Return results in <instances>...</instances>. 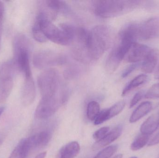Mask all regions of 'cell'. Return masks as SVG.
<instances>
[{
    "instance_id": "2e32d148",
    "label": "cell",
    "mask_w": 159,
    "mask_h": 158,
    "mask_svg": "<svg viewBox=\"0 0 159 158\" xmlns=\"http://www.w3.org/2000/svg\"><path fill=\"white\" fill-rule=\"evenodd\" d=\"M80 151V146L78 142H71L61 149V158H74L78 155Z\"/></svg>"
},
{
    "instance_id": "484cf974",
    "label": "cell",
    "mask_w": 159,
    "mask_h": 158,
    "mask_svg": "<svg viewBox=\"0 0 159 158\" xmlns=\"http://www.w3.org/2000/svg\"><path fill=\"white\" fill-rule=\"evenodd\" d=\"M79 73V70L78 68L75 66H71L64 70V78L68 80L73 79L77 77Z\"/></svg>"
},
{
    "instance_id": "83f0119b",
    "label": "cell",
    "mask_w": 159,
    "mask_h": 158,
    "mask_svg": "<svg viewBox=\"0 0 159 158\" xmlns=\"http://www.w3.org/2000/svg\"><path fill=\"white\" fill-rule=\"evenodd\" d=\"M109 130V128L108 127H104L101 128L93 134V139L98 141H100L108 133Z\"/></svg>"
},
{
    "instance_id": "ac0fdd59",
    "label": "cell",
    "mask_w": 159,
    "mask_h": 158,
    "mask_svg": "<svg viewBox=\"0 0 159 158\" xmlns=\"http://www.w3.org/2000/svg\"><path fill=\"white\" fill-rule=\"evenodd\" d=\"M30 153L25 143V139H22L12 151L9 158H26Z\"/></svg>"
},
{
    "instance_id": "e0dca14e",
    "label": "cell",
    "mask_w": 159,
    "mask_h": 158,
    "mask_svg": "<svg viewBox=\"0 0 159 158\" xmlns=\"http://www.w3.org/2000/svg\"><path fill=\"white\" fill-rule=\"evenodd\" d=\"M147 79L148 76L146 74H140L136 76L124 88L122 92V96H125L135 88L144 83Z\"/></svg>"
},
{
    "instance_id": "cb8c5ba5",
    "label": "cell",
    "mask_w": 159,
    "mask_h": 158,
    "mask_svg": "<svg viewBox=\"0 0 159 158\" xmlns=\"http://www.w3.org/2000/svg\"><path fill=\"white\" fill-rule=\"evenodd\" d=\"M32 34L35 41L40 43H44L47 41L48 39L40 29L37 23L34 22L32 28Z\"/></svg>"
},
{
    "instance_id": "9a60e30c",
    "label": "cell",
    "mask_w": 159,
    "mask_h": 158,
    "mask_svg": "<svg viewBox=\"0 0 159 158\" xmlns=\"http://www.w3.org/2000/svg\"><path fill=\"white\" fill-rule=\"evenodd\" d=\"M158 60V53L156 50L152 49L148 55L143 60L142 70L146 73H150L155 70Z\"/></svg>"
},
{
    "instance_id": "30bf717a",
    "label": "cell",
    "mask_w": 159,
    "mask_h": 158,
    "mask_svg": "<svg viewBox=\"0 0 159 158\" xmlns=\"http://www.w3.org/2000/svg\"><path fill=\"white\" fill-rule=\"evenodd\" d=\"M50 138L51 135L48 131H42L25 139V141L26 145L30 152L33 149L47 146Z\"/></svg>"
},
{
    "instance_id": "5b68a950",
    "label": "cell",
    "mask_w": 159,
    "mask_h": 158,
    "mask_svg": "<svg viewBox=\"0 0 159 158\" xmlns=\"http://www.w3.org/2000/svg\"><path fill=\"white\" fill-rule=\"evenodd\" d=\"M34 65L39 69L60 66L67 62L64 55L50 50H42L36 52L33 56Z\"/></svg>"
},
{
    "instance_id": "e575fe53",
    "label": "cell",
    "mask_w": 159,
    "mask_h": 158,
    "mask_svg": "<svg viewBox=\"0 0 159 158\" xmlns=\"http://www.w3.org/2000/svg\"><path fill=\"white\" fill-rule=\"evenodd\" d=\"M155 79H157L159 80V66L157 70V71H156V73H155Z\"/></svg>"
},
{
    "instance_id": "836d02e7",
    "label": "cell",
    "mask_w": 159,
    "mask_h": 158,
    "mask_svg": "<svg viewBox=\"0 0 159 158\" xmlns=\"http://www.w3.org/2000/svg\"><path fill=\"white\" fill-rule=\"evenodd\" d=\"M46 154V152H43V153H41L39 155H37L34 158H45Z\"/></svg>"
},
{
    "instance_id": "7c38bea8",
    "label": "cell",
    "mask_w": 159,
    "mask_h": 158,
    "mask_svg": "<svg viewBox=\"0 0 159 158\" xmlns=\"http://www.w3.org/2000/svg\"><path fill=\"white\" fill-rule=\"evenodd\" d=\"M14 85V77L0 76V103L6 100Z\"/></svg>"
},
{
    "instance_id": "52a82bcc",
    "label": "cell",
    "mask_w": 159,
    "mask_h": 158,
    "mask_svg": "<svg viewBox=\"0 0 159 158\" xmlns=\"http://www.w3.org/2000/svg\"><path fill=\"white\" fill-rule=\"evenodd\" d=\"M139 39L149 40L159 37V16L153 17L138 27Z\"/></svg>"
},
{
    "instance_id": "f1b7e54d",
    "label": "cell",
    "mask_w": 159,
    "mask_h": 158,
    "mask_svg": "<svg viewBox=\"0 0 159 158\" xmlns=\"http://www.w3.org/2000/svg\"><path fill=\"white\" fill-rule=\"evenodd\" d=\"M144 96L145 93L144 91H141L136 93L133 97L130 103V108H132L136 104H138V102H140Z\"/></svg>"
},
{
    "instance_id": "74e56055",
    "label": "cell",
    "mask_w": 159,
    "mask_h": 158,
    "mask_svg": "<svg viewBox=\"0 0 159 158\" xmlns=\"http://www.w3.org/2000/svg\"><path fill=\"white\" fill-rule=\"evenodd\" d=\"M2 22H0V46H1V33H2Z\"/></svg>"
},
{
    "instance_id": "9c48e42d",
    "label": "cell",
    "mask_w": 159,
    "mask_h": 158,
    "mask_svg": "<svg viewBox=\"0 0 159 158\" xmlns=\"http://www.w3.org/2000/svg\"><path fill=\"white\" fill-rule=\"evenodd\" d=\"M35 84L32 75L25 76L20 96L22 105L25 106L31 105L35 99Z\"/></svg>"
},
{
    "instance_id": "8d00e7d4",
    "label": "cell",
    "mask_w": 159,
    "mask_h": 158,
    "mask_svg": "<svg viewBox=\"0 0 159 158\" xmlns=\"http://www.w3.org/2000/svg\"><path fill=\"white\" fill-rule=\"evenodd\" d=\"M122 157H123V155L122 154H118L112 158H122Z\"/></svg>"
},
{
    "instance_id": "d4e9b609",
    "label": "cell",
    "mask_w": 159,
    "mask_h": 158,
    "mask_svg": "<svg viewBox=\"0 0 159 158\" xmlns=\"http://www.w3.org/2000/svg\"><path fill=\"white\" fill-rule=\"evenodd\" d=\"M147 99H157L159 98V83L153 84L145 94Z\"/></svg>"
},
{
    "instance_id": "d6986e66",
    "label": "cell",
    "mask_w": 159,
    "mask_h": 158,
    "mask_svg": "<svg viewBox=\"0 0 159 158\" xmlns=\"http://www.w3.org/2000/svg\"><path fill=\"white\" fill-rule=\"evenodd\" d=\"M46 4L50 9L56 13L59 12L67 13L70 11L69 6L66 4L65 2L59 0H48L45 1Z\"/></svg>"
},
{
    "instance_id": "44dd1931",
    "label": "cell",
    "mask_w": 159,
    "mask_h": 158,
    "mask_svg": "<svg viewBox=\"0 0 159 158\" xmlns=\"http://www.w3.org/2000/svg\"><path fill=\"white\" fill-rule=\"evenodd\" d=\"M100 112V105L97 102L93 101L89 103L87 107V115L89 120L94 121Z\"/></svg>"
},
{
    "instance_id": "d6a6232c",
    "label": "cell",
    "mask_w": 159,
    "mask_h": 158,
    "mask_svg": "<svg viewBox=\"0 0 159 158\" xmlns=\"http://www.w3.org/2000/svg\"><path fill=\"white\" fill-rule=\"evenodd\" d=\"M5 138V135L3 133L0 132V146L2 144Z\"/></svg>"
},
{
    "instance_id": "f546056e",
    "label": "cell",
    "mask_w": 159,
    "mask_h": 158,
    "mask_svg": "<svg viewBox=\"0 0 159 158\" xmlns=\"http://www.w3.org/2000/svg\"><path fill=\"white\" fill-rule=\"evenodd\" d=\"M139 63H133L129 66L126 69L124 70L122 74V77L123 78H126L130 75L131 73L134 71L139 66Z\"/></svg>"
},
{
    "instance_id": "7402d4cb",
    "label": "cell",
    "mask_w": 159,
    "mask_h": 158,
    "mask_svg": "<svg viewBox=\"0 0 159 158\" xmlns=\"http://www.w3.org/2000/svg\"><path fill=\"white\" fill-rule=\"evenodd\" d=\"M125 105V101H119L108 109L109 119L119 114L124 109Z\"/></svg>"
},
{
    "instance_id": "4fadbf2b",
    "label": "cell",
    "mask_w": 159,
    "mask_h": 158,
    "mask_svg": "<svg viewBox=\"0 0 159 158\" xmlns=\"http://www.w3.org/2000/svg\"><path fill=\"white\" fill-rule=\"evenodd\" d=\"M159 126V115L153 114L142 124L140 131L143 134L149 135L155 132Z\"/></svg>"
},
{
    "instance_id": "1f68e13d",
    "label": "cell",
    "mask_w": 159,
    "mask_h": 158,
    "mask_svg": "<svg viewBox=\"0 0 159 158\" xmlns=\"http://www.w3.org/2000/svg\"><path fill=\"white\" fill-rule=\"evenodd\" d=\"M4 14V6L2 1H0V22H2Z\"/></svg>"
},
{
    "instance_id": "d590c367",
    "label": "cell",
    "mask_w": 159,
    "mask_h": 158,
    "mask_svg": "<svg viewBox=\"0 0 159 158\" xmlns=\"http://www.w3.org/2000/svg\"><path fill=\"white\" fill-rule=\"evenodd\" d=\"M5 107H0V117H1L3 111H4Z\"/></svg>"
},
{
    "instance_id": "4316f807",
    "label": "cell",
    "mask_w": 159,
    "mask_h": 158,
    "mask_svg": "<svg viewBox=\"0 0 159 158\" xmlns=\"http://www.w3.org/2000/svg\"><path fill=\"white\" fill-rule=\"evenodd\" d=\"M109 119L108 109H104L100 111L98 116L94 121V124L95 125H99L103 123Z\"/></svg>"
},
{
    "instance_id": "ba28073f",
    "label": "cell",
    "mask_w": 159,
    "mask_h": 158,
    "mask_svg": "<svg viewBox=\"0 0 159 158\" xmlns=\"http://www.w3.org/2000/svg\"><path fill=\"white\" fill-rule=\"evenodd\" d=\"M152 48L145 45L135 42L132 45L124 57V59L131 63H138L148 55Z\"/></svg>"
},
{
    "instance_id": "603a6c76",
    "label": "cell",
    "mask_w": 159,
    "mask_h": 158,
    "mask_svg": "<svg viewBox=\"0 0 159 158\" xmlns=\"http://www.w3.org/2000/svg\"><path fill=\"white\" fill-rule=\"evenodd\" d=\"M118 149L116 145H111L100 151L93 158H110L116 153Z\"/></svg>"
},
{
    "instance_id": "5bb4252c",
    "label": "cell",
    "mask_w": 159,
    "mask_h": 158,
    "mask_svg": "<svg viewBox=\"0 0 159 158\" xmlns=\"http://www.w3.org/2000/svg\"><path fill=\"white\" fill-rule=\"evenodd\" d=\"M153 108L152 103L149 101L143 102L134 111L129 118L130 123H134L143 117L151 111Z\"/></svg>"
},
{
    "instance_id": "7a4b0ae2",
    "label": "cell",
    "mask_w": 159,
    "mask_h": 158,
    "mask_svg": "<svg viewBox=\"0 0 159 158\" xmlns=\"http://www.w3.org/2000/svg\"><path fill=\"white\" fill-rule=\"evenodd\" d=\"M111 30L107 26L99 25L89 31L88 50L92 62L97 61L112 44Z\"/></svg>"
},
{
    "instance_id": "6da1fadb",
    "label": "cell",
    "mask_w": 159,
    "mask_h": 158,
    "mask_svg": "<svg viewBox=\"0 0 159 158\" xmlns=\"http://www.w3.org/2000/svg\"><path fill=\"white\" fill-rule=\"evenodd\" d=\"M140 1L101 0L93 1L95 15L103 18H111L132 11L142 4Z\"/></svg>"
},
{
    "instance_id": "4dcf8cb0",
    "label": "cell",
    "mask_w": 159,
    "mask_h": 158,
    "mask_svg": "<svg viewBox=\"0 0 159 158\" xmlns=\"http://www.w3.org/2000/svg\"><path fill=\"white\" fill-rule=\"evenodd\" d=\"M159 143V133L155 135L148 143V146H153Z\"/></svg>"
},
{
    "instance_id": "8992f818",
    "label": "cell",
    "mask_w": 159,
    "mask_h": 158,
    "mask_svg": "<svg viewBox=\"0 0 159 158\" xmlns=\"http://www.w3.org/2000/svg\"><path fill=\"white\" fill-rule=\"evenodd\" d=\"M66 93L58 97H42L35 111V117L39 119H45L53 116L64 103Z\"/></svg>"
},
{
    "instance_id": "3957f363",
    "label": "cell",
    "mask_w": 159,
    "mask_h": 158,
    "mask_svg": "<svg viewBox=\"0 0 159 158\" xmlns=\"http://www.w3.org/2000/svg\"><path fill=\"white\" fill-rule=\"evenodd\" d=\"M35 22L38 24L48 40L61 45L70 44V39L65 32L61 28L56 27L41 14L38 13Z\"/></svg>"
},
{
    "instance_id": "ffe728a7",
    "label": "cell",
    "mask_w": 159,
    "mask_h": 158,
    "mask_svg": "<svg viewBox=\"0 0 159 158\" xmlns=\"http://www.w3.org/2000/svg\"><path fill=\"white\" fill-rule=\"evenodd\" d=\"M149 137L148 135L141 133L136 137L132 143L130 148L133 151L140 150L148 143Z\"/></svg>"
},
{
    "instance_id": "8fae6325",
    "label": "cell",
    "mask_w": 159,
    "mask_h": 158,
    "mask_svg": "<svg viewBox=\"0 0 159 158\" xmlns=\"http://www.w3.org/2000/svg\"><path fill=\"white\" fill-rule=\"evenodd\" d=\"M122 127L120 125L115 128L110 132L108 133L102 139L97 141L93 147V149H98L104 147L116 141L121 135Z\"/></svg>"
},
{
    "instance_id": "277c9868",
    "label": "cell",
    "mask_w": 159,
    "mask_h": 158,
    "mask_svg": "<svg viewBox=\"0 0 159 158\" xmlns=\"http://www.w3.org/2000/svg\"><path fill=\"white\" fill-rule=\"evenodd\" d=\"M38 85L42 97L57 96L60 86L57 71L53 69H48L43 71L38 77Z\"/></svg>"
},
{
    "instance_id": "f35d334b",
    "label": "cell",
    "mask_w": 159,
    "mask_h": 158,
    "mask_svg": "<svg viewBox=\"0 0 159 158\" xmlns=\"http://www.w3.org/2000/svg\"><path fill=\"white\" fill-rule=\"evenodd\" d=\"M130 158H138L134 156V157H131Z\"/></svg>"
}]
</instances>
